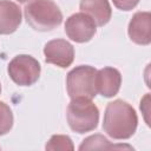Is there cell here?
Listing matches in <instances>:
<instances>
[{"instance_id": "cell-14", "label": "cell", "mask_w": 151, "mask_h": 151, "mask_svg": "<svg viewBox=\"0 0 151 151\" xmlns=\"http://www.w3.org/2000/svg\"><path fill=\"white\" fill-rule=\"evenodd\" d=\"M46 150H73V144L70 137L55 134L46 144Z\"/></svg>"}, {"instance_id": "cell-9", "label": "cell", "mask_w": 151, "mask_h": 151, "mask_svg": "<svg viewBox=\"0 0 151 151\" xmlns=\"http://www.w3.org/2000/svg\"><path fill=\"white\" fill-rule=\"evenodd\" d=\"M122 76L117 68L104 67L97 71L96 74V90L103 97L111 98L116 96L120 88Z\"/></svg>"}, {"instance_id": "cell-5", "label": "cell", "mask_w": 151, "mask_h": 151, "mask_svg": "<svg viewBox=\"0 0 151 151\" xmlns=\"http://www.w3.org/2000/svg\"><path fill=\"white\" fill-rule=\"evenodd\" d=\"M11 79L19 86L33 85L40 76V64L32 55L19 54L14 57L7 67Z\"/></svg>"}, {"instance_id": "cell-3", "label": "cell", "mask_w": 151, "mask_h": 151, "mask_svg": "<svg viewBox=\"0 0 151 151\" xmlns=\"http://www.w3.org/2000/svg\"><path fill=\"white\" fill-rule=\"evenodd\" d=\"M67 123L72 131L85 133L93 131L99 120V110L88 98H74L67 106Z\"/></svg>"}, {"instance_id": "cell-12", "label": "cell", "mask_w": 151, "mask_h": 151, "mask_svg": "<svg viewBox=\"0 0 151 151\" xmlns=\"http://www.w3.org/2000/svg\"><path fill=\"white\" fill-rule=\"evenodd\" d=\"M111 147H118L114 145H110L109 140L103 137L101 134H94L85 140H83L81 145L79 146V150H93V149H111Z\"/></svg>"}, {"instance_id": "cell-15", "label": "cell", "mask_w": 151, "mask_h": 151, "mask_svg": "<svg viewBox=\"0 0 151 151\" xmlns=\"http://www.w3.org/2000/svg\"><path fill=\"white\" fill-rule=\"evenodd\" d=\"M112 1H113V5L122 11H131L139 2V0H112Z\"/></svg>"}, {"instance_id": "cell-7", "label": "cell", "mask_w": 151, "mask_h": 151, "mask_svg": "<svg viewBox=\"0 0 151 151\" xmlns=\"http://www.w3.org/2000/svg\"><path fill=\"white\" fill-rule=\"evenodd\" d=\"M44 54L46 63L57 65L61 68L68 67L74 60V48L64 39L48 41L44 47Z\"/></svg>"}, {"instance_id": "cell-4", "label": "cell", "mask_w": 151, "mask_h": 151, "mask_svg": "<svg viewBox=\"0 0 151 151\" xmlns=\"http://www.w3.org/2000/svg\"><path fill=\"white\" fill-rule=\"evenodd\" d=\"M96 74L97 70L88 65H80L70 71L66 78V88L70 98H94L97 94Z\"/></svg>"}, {"instance_id": "cell-1", "label": "cell", "mask_w": 151, "mask_h": 151, "mask_svg": "<svg viewBox=\"0 0 151 151\" xmlns=\"http://www.w3.org/2000/svg\"><path fill=\"white\" fill-rule=\"evenodd\" d=\"M137 125V113L129 103L117 99L107 104L104 113L103 129L111 138L127 139L133 136Z\"/></svg>"}, {"instance_id": "cell-16", "label": "cell", "mask_w": 151, "mask_h": 151, "mask_svg": "<svg viewBox=\"0 0 151 151\" xmlns=\"http://www.w3.org/2000/svg\"><path fill=\"white\" fill-rule=\"evenodd\" d=\"M17 1H19V2H21V4H26V2H28V1H31V0H17Z\"/></svg>"}, {"instance_id": "cell-17", "label": "cell", "mask_w": 151, "mask_h": 151, "mask_svg": "<svg viewBox=\"0 0 151 151\" xmlns=\"http://www.w3.org/2000/svg\"><path fill=\"white\" fill-rule=\"evenodd\" d=\"M0 93H1V85H0Z\"/></svg>"}, {"instance_id": "cell-10", "label": "cell", "mask_w": 151, "mask_h": 151, "mask_svg": "<svg viewBox=\"0 0 151 151\" xmlns=\"http://www.w3.org/2000/svg\"><path fill=\"white\" fill-rule=\"evenodd\" d=\"M21 24V11L19 6L9 0H0V34L15 32Z\"/></svg>"}, {"instance_id": "cell-8", "label": "cell", "mask_w": 151, "mask_h": 151, "mask_svg": "<svg viewBox=\"0 0 151 151\" xmlns=\"http://www.w3.org/2000/svg\"><path fill=\"white\" fill-rule=\"evenodd\" d=\"M129 37L138 45L151 42V14L150 12H137L129 24Z\"/></svg>"}, {"instance_id": "cell-13", "label": "cell", "mask_w": 151, "mask_h": 151, "mask_svg": "<svg viewBox=\"0 0 151 151\" xmlns=\"http://www.w3.org/2000/svg\"><path fill=\"white\" fill-rule=\"evenodd\" d=\"M13 126V113L9 106L0 101V136L6 134Z\"/></svg>"}, {"instance_id": "cell-11", "label": "cell", "mask_w": 151, "mask_h": 151, "mask_svg": "<svg viewBox=\"0 0 151 151\" xmlns=\"http://www.w3.org/2000/svg\"><path fill=\"white\" fill-rule=\"evenodd\" d=\"M81 12L88 14L98 26L106 25L112 15L109 0H80Z\"/></svg>"}, {"instance_id": "cell-6", "label": "cell", "mask_w": 151, "mask_h": 151, "mask_svg": "<svg viewBox=\"0 0 151 151\" xmlns=\"http://www.w3.org/2000/svg\"><path fill=\"white\" fill-rule=\"evenodd\" d=\"M94 20L86 13H74L65 22V32L67 37L76 42H87L90 41L96 32Z\"/></svg>"}, {"instance_id": "cell-2", "label": "cell", "mask_w": 151, "mask_h": 151, "mask_svg": "<svg viewBox=\"0 0 151 151\" xmlns=\"http://www.w3.org/2000/svg\"><path fill=\"white\" fill-rule=\"evenodd\" d=\"M24 14L27 24L40 32L52 31L63 21V13L52 0H32L25 6Z\"/></svg>"}]
</instances>
